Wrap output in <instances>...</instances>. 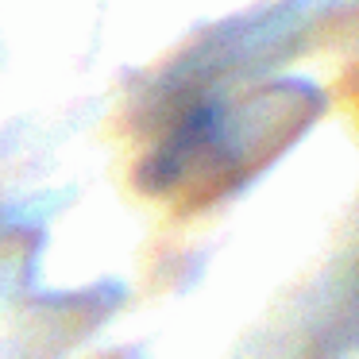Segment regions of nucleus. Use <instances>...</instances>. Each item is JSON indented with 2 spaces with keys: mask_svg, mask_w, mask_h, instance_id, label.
I'll use <instances>...</instances> for the list:
<instances>
[]
</instances>
